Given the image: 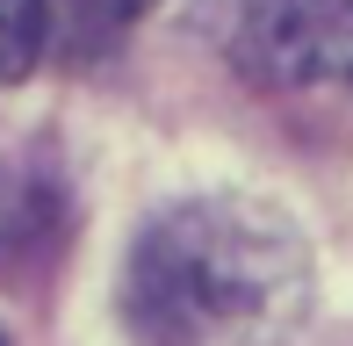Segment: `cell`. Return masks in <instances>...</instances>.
Masks as SVG:
<instances>
[{
	"label": "cell",
	"instance_id": "cell-1",
	"mask_svg": "<svg viewBox=\"0 0 353 346\" xmlns=\"http://www.w3.org/2000/svg\"><path fill=\"white\" fill-rule=\"evenodd\" d=\"M310 245L260 195H195L137 231L123 318L137 346H281L310 318Z\"/></svg>",
	"mask_w": 353,
	"mask_h": 346
},
{
	"label": "cell",
	"instance_id": "cell-2",
	"mask_svg": "<svg viewBox=\"0 0 353 346\" xmlns=\"http://www.w3.org/2000/svg\"><path fill=\"white\" fill-rule=\"evenodd\" d=\"M238 58L274 87L353 72V0H245Z\"/></svg>",
	"mask_w": 353,
	"mask_h": 346
},
{
	"label": "cell",
	"instance_id": "cell-3",
	"mask_svg": "<svg viewBox=\"0 0 353 346\" xmlns=\"http://www.w3.org/2000/svg\"><path fill=\"white\" fill-rule=\"evenodd\" d=\"M51 37V8L43 0H0V87L29 80Z\"/></svg>",
	"mask_w": 353,
	"mask_h": 346
},
{
	"label": "cell",
	"instance_id": "cell-4",
	"mask_svg": "<svg viewBox=\"0 0 353 346\" xmlns=\"http://www.w3.org/2000/svg\"><path fill=\"white\" fill-rule=\"evenodd\" d=\"M79 8H87V14H101V22H137L152 0H79Z\"/></svg>",
	"mask_w": 353,
	"mask_h": 346
},
{
	"label": "cell",
	"instance_id": "cell-5",
	"mask_svg": "<svg viewBox=\"0 0 353 346\" xmlns=\"http://www.w3.org/2000/svg\"><path fill=\"white\" fill-rule=\"evenodd\" d=\"M0 346H14V339H8V332H0Z\"/></svg>",
	"mask_w": 353,
	"mask_h": 346
}]
</instances>
